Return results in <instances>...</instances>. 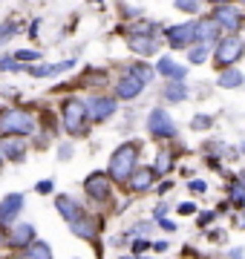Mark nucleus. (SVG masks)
Segmentation results:
<instances>
[{
    "label": "nucleus",
    "mask_w": 245,
    "mask_h": 259,
    "mask_svg": "<svg viewBox=\"0 0 245 259\" xmlns=\"http://www.w3.org/2000/svg\"><path fill=\"white\" fill-rule=\"evenodd\" d=\"M136 144H124V147H118L113 153V158H110V176L115 179V182H127V179L133 176V170H136Z\"/></svg>",
    "instance_id": "nucleus-1"
},
{
    "label": "nucleus",
    "mask_w": 245,
    "mask_h": 259,
    "mask_svg": "<svg viewBox=\"0 0 245 259\" xmlns=\"http://www.w3.org/2000/svg\"><path fill=\"white\" fill-rule=\"evenodd\" d=\"M87 118H90L87 104L75 101V98L64 104V127H66L69 136H84L87 133Z\"/></svg>",
    "instance_id": "nucleus-2"
},
{
    "label": "nucleus",
    "mask_w": 245,
    "mask_h": 259,
    "mask_svg": "<svg viewBox=\"0 0 245 259\" xmlns=\"http://www.w3.org/2000/svg\"><path fill=\"white\" fill-rule=\"evenodd\" d=\"M35 130V118L23 110H6L0 115V133H18V136H29Z\"/></svg>",
    "instance_id": "nucleus-3"
},
{
    "label": "nucleus",
    "mask_w": 245,
    "mask_h": 259,
    "mask_svg": "<svg viewBox=\"0 0 245 259\" xmlns=\"http://www.w3.org/2000/svg\"><path fill=\"white\" fill-rule=\"evenodd\" d=\"M147 130H150L156 139H173V136H176V124H173V118H170L161 107L150 112V118H147Z\"/></svg>",
    "instance_id": "nucleus-4"
},
{
    "label": "nucleus",
    "mask_w": 245,
    "mask_h": 259,
    "mask_svg": "<svg viewBox=\"0 0 245 259\" xmlns=\"http://www.w3.org/2000/svg\"><path fill=\"white\" fill-rule=\"evenodd\" d=\"M84 190H87V196L90 199H95V202H107L110 199V182H107V176L104 173H93V176L84 182Z\"/></svg>",
    "instance_id": "nucleus-5"
},
{
    "label": "nucleus",
    "mask_w": 245,
    "mask_h": 259,
    "mask_svg": "<svg viewBox=\"0 0 245 259\" xmlns=\"http://www.w3.org/2000/svg\"><path fill=\"white\" fill-rule=\"evenodd\" d=\"M239 55H242V40L239 37H225L217 47V64H222V66L239 61Z\"/></svg>",
    "instance_id": "nucleus-6"
},
{
    "label": "nucleus",
    "mask_w": 245,
    "mask_h": 259,
    "mask_svg": "<svg viewBox=\"0 0 245 259\" xmlns=\"http://www.w3.org/2000/svg\"><path fill=\"white\" fill-rule=\"evenodd\" d=\"M168 40L170 47H188L190 40H196V23H179V26H170L168 29Z\"/></svg>",
    "instance_id": "nucleus-7"
},
{
    "label": "nucleus",
    "mask_w": 245,
    "mask_h": 259,
    "mask_svg": "<svg viewBox=\"0 0 245 259\" xmlns=\"http://www.w3.org/2000/svg\"><path fill=\"white\" fill-rule=\"evenodd\" d=\"M87 112H90V118L93 121H107L115 112V101L113 98H104V95L90 98V101H87Z\"/></svg>",
    "instance_id": "nucleus-8"
},
{
    "label": "nucleus",
    "mask_w": 245,
    "mask_h": 259,
    "mask_svg": "<svg viewBox=\"0 0 245 259\" xmlns=\"http://www.w3.org/2000/svg\"><path fill=\"white\" fill-rule=\"evenodd\" d=\"M32 242H35V228L29 222H15V228H12V233H9L12 248H26Z\"/></svg>",
    "instance_id": "nucleus-9"
},
{
    "label": "nucleus",
    "mask_w": 245,
    "mask_h": 259,
    "mask_svg": "<svg viewBox=\"0 0 245 259\" xmlns=\"http://www.w3.org/2000/svg\"><path fill=\"white\" fill-rule=\"evenodd\" d=\"M0 153L9 158V161H20L23 153H26V144H23V139H12V133H3V139H0Z\"/></svg>",
    "instance_id": "nucleus-10"
},
{
    "label": "nucleus",
    "mask_w": 245,
    "mask_h": 259,
    "mask_svg": "<svg viewBox=\"0 0 245 259\" xmlns=\"http://www.w3.org/2000/svg\"><path fill=\"white\" fill-rule=\"evenodd\" d=\"M20 207H23V196L20 193H9L3 202H0V225H9L15 216L20 213Z\"/></svg>",
    "instance_id": "nucleus-11"
},
{
    "label": "nucleus",
    "mask_w": 245,
    "mask_h": 259,
    "mask_svg": "<svg viewBox=\"0 0 245 259\" xmlns=\"http://www.w3.org/2000/svg\"><path fill=\"white\" fill-rule=\"evenodd\" d=\"M142 90H144V81L136 72H130L127 78H121V81L115 83V93H118V98H136Z\"/></svg>",
    "instance_id": "nucleus-12"
},
{
    "label": "nucleus",
    "mask_w": 245,
    "mask_h": 259,
    "mask_svg": "<svg viewBox=\"0 0 245 259\" xmlns=\"http://www.w3.org/2000/svg\"><path fill=\"white\" fill-rule=\"evenodd\" d=\"M55 207H58V213L64 216L66 222H75V219H81V216H84V207H81L78 202H72L69 196H58Z\"/></svg>",
    "instance_id": "nucleus-13"
},
{
    "label": "nucleus",
    "mask_w": 245,
    "mask_h": 259,
    "mask_svg": "<svg viewBox=\"0 0 245 259\" xmlns=\"http://www.w3.org/2000/svg\"><path fill=\"white\" fill-rule=\"evenodd\" d=\"M156 72L168 75V78H173V81H182V78L188 75V69H185V66H179L173 58H161L159 64H156Z\"/></svg>",
    "instance_id": "nucleus-14"
},
{
    "label": "nucleus",
    "mask_w": 245,
    "mask_h": 259,
    "mask_svg": "<svg viewBox=\"0 0 245 259\" xmlns=\"http://www.w3.org/2000/svg\"><path fill=\"white\" fill-rule=\"evenodd\" d=\"M214 20H217L219 26H225V29L234 32V29L239 26V12L231 9V6H219V9L214 12Z\"/></svg>",
    "instance_id": "nucleus-15"
},
{
    "label": "nucleus",
    "mask_w": 245,
    "mask_h": 259,
    "mask_svg": "<svg viewBox=\"0 0 245 259\" xmlns=\"http://www.w3.org/2000/svg\"><path fill=\"white\" fill-rule=\"evenodd\" d=\"M69 228H72V233L84 236V239H95V233H98V222H95V219H87V216L69 222Z\"/></svg>",
    "instance_id": "nucleus-16"
},
{
    "label": "nucleus",
    "mask_w": 245,
    "mask_h": 259,
    "mask_svg": "<svg viewBox=\"0 0 245 259\" xmlns=\"http://www.w3.org/2000/svg\"><path fill=\"white\" fill-rule=\"evenodd\" d=\"M127 44H130V49L142 52V55H153V52H156V40L147 37V35H130L127 37Z\"/></svg>",
    "instance_id": "nucleus-17"
},
{
    "label": "nucleus",
    "mask_w": 245,
    "mask_h": 259,
    "mask_svg": "<svg viewBox=\"0 0 245 259\" xmlns=\"http://www.w3.org/2000/svg\"><path fill=\"white\" fill-rule=\"evenodd\" d=\"M153 179H156V170L144 167V170H139V173H133L130 176V187L133 190H147V187L153 185Z\"/></svg>",
    "instance_id": "nucleus-18"
},
{
    "label": "nucleus",
    "mask_w": 245,
    "mask_h": 259,
    "mask_svg": "<svg viewBox=\"0 0 245 259\" xmlns=\"http://www.w3.org/2000/svg\"><path fill=\"white\" fill-rule=\"evenodd\" d=\"M217 32H219L217 20H199L196 23V40H214Z\"/></svg>",
    "instance_id": "nucleus-19"
},
{
    "label": "nucleus",
    "mask_w": 245,
    "mask_h": 259,
    "mask_svg": "<svg viewBox=\"0 0 245 259\" xmlns=\"http://www.w3.org/2000/svg\"><path fill=\"white\" fill-rule=\"evenodd\" d=\"M165 98L168 101H185L188 98V83H179V81H173L165 87Z\"/></svg>",
    "instance_id": "nucleus-20"
},
{
    "label": "nucleus",
    "mask_w": 245,
    "mask_h": 259,
    "mask_svg": "<svg viewBox=\"0 0 245 259\" xmlns=\"http://www.w3.org/2000/svg\"><path fill=\"white\" fill-rule=\"evenodd\" d=\"M219 83L228 87V90H231V87H239V83H242V72H239V69H228V72H222Z\"/></svg>",
    "instance_id": "nucleus-21"
},
{
    "label": "nucleus",
    "mask_w": 245,
    "mask_h": 259,
    "mask_svg": "<svg viewBox=\"0 0 245 259\" xmlns=\"http://www.w3.org/2000/svg\"><path fill=\"white\" fill-rule=\"evenodd\" d=\"M23 253H26V256H40V259L52 256V250L47 248V242H32V248H26Z\"/></svg>",
    "instance_id": "nucleus-22"
},
{
    "label": "nucleus",
    "mask_w": 245,
    "mask_h": 259,
    "mask_svg": "<svg viewBox=\"0 0 245 259\" xmlns=\"http://www.w3.org/2000/svg\"><path fill=\"white\" fill-rule=\"evenodd\" d=\"M205 58H208V49L205 47H193L188 52V61L190 64H205Z\"/></svg>",
    "instance_id": "nucleus-23"
},
{
    "label": "nucleus",
    "mask_w": 245,
    "mask_h": 259,
    "mask_svg": "<svg viewBox=\"0 0 245 259\" xmlns=\"http://www.w3.org/2000/svg\"><path fill=\"white\" fill-rule=\"evenodd\" d=\"M15 32H18V26H15L12 20H9V23H3V26H0V44H6V40H9Z\"/></svg>",
    "instance_id": "nucleus-24"
},
{
    "label": "nucleus",
    "mask_w": 245,
    "mask_h": 259,
    "mask_svg": "<svg viewBox=\"0 0 245 259\" xmlns=\"http://www.w3.org/2000/svg\"><path fill=\"white\" fill-rule=\"evenodd\" d=\"M18 61H40V52H32V49H18L15 52Z\"/></svg>",
    "instance_id": "nucleus-25"
},
{
    "label": "nucleus",
    "mask_w": 245,
    "mask_h": 259,
    "mask_svg": "<svg viewBox=\"0 0 245 259\" xmlns=\"http://www.w3.org/2000/svg\"><path fill=\"white\" fill-rule=\"evenodd\" d=\"M168 170H170V156L161 153V156L156 158V173H168Z\"/></svg>",
    "instance_id": "nucleus-26"
},
{
    "label": "nucleus",
    "mask_w": 245,
    "mask_h": 259,
    "mask_svg": "<svg viewBox=\"0 0 245 259\" xmlns=\"http://www.w3.org/2000/svg\"><path fill=\"white\" fill-rule=\"evenodd\" d=\"M0 69H3V72H12V69L18 72V69H20L18 58H3V61H0Z\"/></svg>",
    "instance_id": "nucleus-27"
},
{
    "label": "nucleus",
    "mask_w": 245,
    "mask_h": 259,
    "mask_svg": "<svg viewBox=\"0 0 245 259\" xmlns=\"http://www.w3.org/2000/svg\"><path fill=\"white\" fill-rule=\"evenodd\" d=\"M176 9H182V12H196V9H199V0H176Z\"/></svg>",
    "instance_id": "nucleus-28"
},
{
    "label": "nucleus",
    "mask_w": 245,
    "mask_h": 259,
    "mask_svg": "<svg viewBox=\"0 0 245 259\" xmlns=\"http://www.w3.org/2000/svg\"><path fill=\"white\" fill-rule=\"evenodd\" d=\"M231 199H234V202H245V185H234V187H231Z\"/></svg>",
    "instance_id": "nucleus-29"
},
{
    "label": "nucleus",
    "mask_w": 245,
    "mask_h": 259,
    "mask_svg": "<svg viewBox=\"0 0 245 259\" xmlns=\"http://www.w3.org/2000/svg\"><path fill=\"white\" fill-rule=\"evenodd\" d=\"M133 72L139 75V78H142L144 83H147V81H150V78H153V72H150V69H147V66H133Z\"/></svg>",
    "instance_id": "nucleus-30"
},
{
    "label": "nucleus",
    "mask_w": 245,
    "mask_h": 259,
    "mask_svg": "<svg viewBox=\"0 0 245 259\" xmlns=\"http://www.w3.org/2000/svg\"><path fill=\"white\" fill-rule=\"evenodd\" d=\"M193 127H196V130L211 127V118H208V115H196V118H193Z\"/></svg>",
    "instance_id": "nucleus-31"
},
{
    "label": "nucleus",
    "mask_w": 245,
    "mask_h": 259,
    "mask_svg": "<svg viewBox=\"0 0 245 259\" xmlns=\"http://www.w3.org/2000/svg\"><path fill=\"white\" fill-rule=\"evenodd\" d=\"M150 245H153V242H147V239H139L136 245H133V253H142V250H147Z\"/></svg>",
    "instance_id": "nucleus-32"
},
{
    "label": "nucleus",
    "mask_w": 245,
    "mask_h": 259,
    "mask_svg": "<svg viewBox=\"0 0 245 259\" xmlns=\"http://www.w3.org/2000/svg\"><path fill=\"white\" fill-rule=\"evenodd\" d=\"M190 190H193V193H202V190H205V182H190Z\"/></svg>",
    "instance_id": "nucleus-33"
},
{
    "label": "nucleus",
    "mask_w": 245,
    "mask_h": 259,
    "mask_svg": "<svg viewBox=\"0 0 245 259\" xmlns=\"http://www.w3.org/2000/svg\"><path fill=\"white\" fill-rule=\"evenodd\" d=\"M52 190V182H40L38 185V193H49Z\"/></svg>",
    "instance_id": "nucleus-34"
},
{
    "label": "nucleus",
    "mask_w": 245,
    "mask_h": 259,
    "mask_svg": "<svg viewBox=\"0 0 245 259\" xmlns=\"http://www.w3.org/2000/svg\"><path fill=\"white\" fill-rule=\"evenodd\" d=\"M199 222H202V225H211V222H214V213H202V216H199Z\"/></svg>",
    "instance_id": "nucleus-35"
},
{
    "label": "nucleus",
    "mask_w": 245,
    "mask_h": 259,
    "mask_svg": "<svg viewBox=\"0 0 245 259\" xmlns=\"http://www.w3.org/2000/svg\"><path fill=\"white\" fill-rule=\"evenodd\" d=\"M193 210H196V207H193V204H190V202L179 204V213H193Z\"/></svg>",
    "instance_id": "nucleus-36"
},
{
    "label": "nucleus",
    "mask_w": 245,
    "mask_h": 259,
    "mask_svg": "<svg viewBox=\"0 0 245 259\" xmlns=\"http://www.w3.org/2000/svg\"><path fill=\"white\" fill-rule=\"evenodd\" d=\"M153 248H156V250L161 253V250H168V242H153Z\"/></svg>",
    "instance_id": "nucleus-37"
},
{
    "label": "nucleus",
    "mask_w": 245,
    "mask_h": 259,
    "mask_svg": "<svg viewBox=\"0 0 245 259\" xmlns=\"http://www.w3.org/2000/svg\"><path fill=\"white\" fill-rule=\"evenodd\" d=\"M159 225H161V228H165V231H173V228H176V225H173V222H168V219H161Z\"/></svg>",
    "instance_id": "nucleus-38"
},
{
    "label": "nucleus",
    "mask_w": 245,
    "mask_h": 259,
    "mask_svg": "<svg viewBox=\"0 0 245 259\" xmlns=\"http://www.w3.org/2000/svg\"><path fill=\"white\" fill-rule=\"evenodd\" d=\"M239 228H245V213H242V219H239Z\"/></svg>",
    "instance_id": "nucleus-39"
},
{
    "label": "nucleus",
    "mask_w": 245,
    "mask_h": 259,
    "mask_svg": "<svg viewBox=\"0 0 245 259\" xmlns=\"http://www.w3.org/2000/svg\"><path fill=\"white\" fill-rule=\"evenodd\" d=\"M214 3H225V0H214Z\"/></svg>",
    "instance_id": "nucleus-40"
},
{
    "label": "nucleus",
    "mask_w": 245,
    "mask_h": 259,
    "mask_svg": "<svg viewBox=\"0 0 245 259\" xmlns=\"http://www.w3.org/2000/svg\"><path fill=\"white\" fill-rule=\"evenodd\" d=\"M3 158H6V156H3V153H0V161H3Z\"/></svg>",
    "instance_id": "nucleus-41"
},
{
    "label": "nucleus",
    "mask_w": 245,
    "mask_h": 259,
    "mask_svg": "<svg viewBox=\"0 0 245 259\" xmlns=\"http://www.w3.org/2000/svg\"><path fill=\"white\" fill-rule=\"evenodd\" d=\"M242 185H245V173H242Z\"/></svg>",
    "instance_id": "nucleus-42"
},
{
    "label": "nucleus",
    "mask_w": 245,
    "mask_h": 259,
    "mask_svg": "<svg viewBox=\"0 0 245 259\" xmlns=\"http://www.w3.org/2000/svg\"><path fill=\"white\" fill-rule=\"evenodd\" d=\"M0 245H3V236H0Z\"/></svg>",
    "instance_id": "nucleus-43"
}]
</instances>
